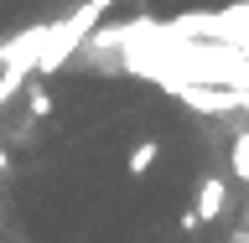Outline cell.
I'll use <instances>...</instances> for the list:
<instances>
[{
	"mask_svg": "<svg viewBox=\"0 0 249 243\" xmlns=\"http://www.w3.org/2000/svg\"><path fill=\"white\" fill-rule=\"evenodd\" d=\"M223 207H229V186H223V176H202L197 181V223H213V217H223Z\"/></svg>",
	"mask_w": 249,
	"mask_h": 243,
	"instance_id": "cell-1",
	"label": "cell"
},
{
	"mask_svg": "<svg viewBox=\"0 0 249 243\" xmlns=\"http://www.w3.org/2000/svg\"><path fill=\"white\" fill-rule=\"evenodd\" d=\"M156 161H161V145H156V140H135L130 155H124V171H130V176H151Z\"/></svg>",
	"mask_w": 249,
	"mask_h": 243,
	"instance_id": "cell-2",
	"label": "cell"
},
{
	"mask_svg": "<svg viewBox=\"0 0 249 243\" xmlns=\"http://www.w3.org/2000/svg\"><path fill=\"white\" fill-rule=\"evenodd\" d=\"M229 166H233V176L249 186V135H233V145H229Z\"/></svg>",
	"mask_w": 249,
	"mask_h": 243,
	"instance_id": "cell-3",
	"label": "cell"
},
{
	"mask_svg": "<svg viewBox=\"0 0 249 243\" xmlns=\"http://www.w3.org/2000/svg\"><path fill=\"white\" fill-rule=\"evenodd\" d=\"M26 114H31V119H47V114H52V93H47L42 83H31V93H26Z\"/></svg>",
	"mask_w": 249,
	"mask_h": 243,
	"instance_id": "cell-4",
	"label": "cell"
},
{
	"mask_svg": "<svg viewBox=\"0 0 249 243\" xmlns=\"http://www.w3.org/2000/svg\"><path fill=\"white\" fill-rule=\"evenodd\" d=\"M89 5H93V11H99V16H104V11H109V5H114V0H89Z\"/></svg>",
	"mask_w": 249,
	"mask_h": 243,
	"instance_id": "cell-5",
	"label": "cell"
},
{
	"mask_svg": "<svg viewBox=\"0 0 249 243\" xmlns=\"http://www.w3.org/2000/svg\"><path fill=\"white\" fill-rule=\"evenodd\" d=\"M0 171H11V155H5V150H0Z\"/></svg>",
	"mask_w": 249,
	"mask_h": 243,
	"instance_id": "cell-6",
	"label": "cell"
}]
</instances>
